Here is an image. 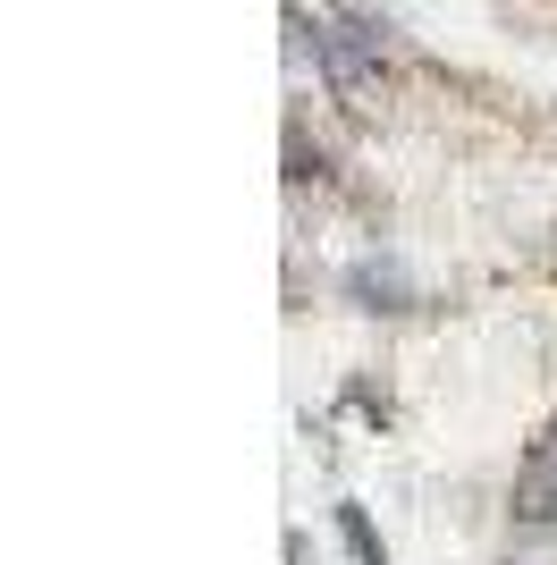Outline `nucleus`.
<instances>
[{
    "label": "nucleus",
    "mask_w": 557,
    "mask_h": 565,
    "mask_svg": "<svg viewBox=\"0 0 557 565\" xmlns=\"http://www.w3.org/2000/svg\"><path fill=\"white\" fill-rule=\"evenodd\" d=\"M515 515L540 523V532H557V423L524 448V472H515Z\"/></svg>",
    "instance_id": "f257e3e1"
},
{
    "label": "nucleus",
    "mask_w": 557,
    "mask_h": 565,
    "mask_svg": "<svg viewBox=\"0 0 557 565\" xmlns=\"http://www.w3.org/2000/svg\"><path fill=\"white\" fill-rule=\"evenodd\" d=\"M338 532H347V548L364 565H389V557H380V541H371V523H364V507H338Z\"/></svg>",
    "instance_id": "f03ea898"
}]
</instances>
